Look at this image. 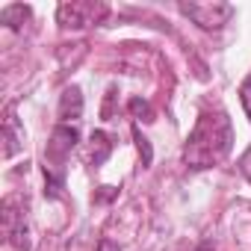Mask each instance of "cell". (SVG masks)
<instances>
[{
  "mask_svg": "<svg viewBox=\"0 0 251 251\" xmlns=\"http://www.w3.org/2000/svg\"><path fill=\"white\" fill-rule=\"evenodd\" d=\"M233 145V127L225 112H204L189 133V142L183 148V163L189 169H210L222 163L230 154Z\"/></svg>",
  "mask_w": 251,
  "mask_h": 251,
  "instance_id": "obj_1",
  "label": "cell"
},
{
  "mask_svg": "<svg viewBox=\"0 0 251 251\" xmlns=\"http://www.w3.org/2000/svg\"><path fill=\"white\" fill-rule=\"evenodd\" d=\"M180 12L204 30H219L233 15V6H227V3H183Z\"/></svg>",
  "mask_w": 251,
  "mask_h": 251,
  "instance_id": "obj_2",
  "label": "cell"
},
{
  "mask_svg": "<svg viewBox=\"0 0 251 251\" xmlns=\"http://www.w3.org/2000/svg\"><path fill=\"white\" fill-rule=\"evenodd\" d=\"M15 198H9L3 204V233L9 236V242L15 248H27V225H24V213L15 210Z\"/></svg>",
  "mask_w": 251,
  "mask_h": 251,
  "instance_id": "obj_3",
  "label": "cell"
},
{
  "mask_svg": "<svg viewBox=\"0 0 251 251\" xmlns=\"http://www.w3.org/2000/svg\"><path fill=\"white\" fill-rule=\"evenodd\" d=\"M106 9H95L92 3H65L59 6V21L62 24H71V27H86V24H95Z\"/></svg>",
  "mask_w": 251,
  "mask_h": 251,
  "instance_id": "obj_4",
  "label": "cell"
},
{
  "mask_svg": "<svg viewBox=\"0 0 251 251\" xmlns=\"http://www.w3.org/2000/svg\"><path fill=\"white\" fill-rule=\"evenodd\" d=\"M77 139H80V133H77L74 127H68V124H59V127L53 130V136H50L48 154H50V157H56V160H65V157L74 151Z\"/></svg>",
  "mask_w": 251,
  "mask_h": 251,
  "instance_id": "obj_5",
  "label": "cell"
},
{
  "mask_svg": "<svg viewBox=\"0 0 251 251\" xmlns=\"http://www.w3.org/2000/svg\"><path fill=\"white\" fill-rule=\"evenodd\" d=\"M83 115V95L77 86H68L59 98V118L62 121H77Z\"/></svg>",
  "mask_w": 251,
  "mask_h": 251,
  "instance_id": "obj_6",
  "label": "cell"
},
{
  "mask_svg": "<svg viewBox=\"0 0 251 251\" xmlns=\"http://www.w3.org/2000/svg\"><path fill=\"white\" fill-rule=\"evenodd\" d=\"M3 157H12L18 148H21V142H24V133L18 130V118H15V112L9 109V115H6V127H3Z\"/></svg>",
  "mask_w": 251,
  "mask_h": 251,
  "instance_id": "obj_7",
  "label": "cell"
},
{
  "mask_svg": "<svg viewBox=\"0 0 251 251\" xmlns=\"http://www.w3.org/2000/svg\"><path fill=\"white\" fill-rule=\"evenodd\" d=\"M109 148H112V145H109L106 133H100V130L92 133V163H95V166H100V163L109 157Z\"/></svg>",
  "mask_w": 251,
  "mask_h": 251,
  "instance_id": "obj_8",
  "label": "cell"
},
{
  "mask_svg": "<svg viewBox=\"0 0 251 251\" xmlns=\"http://www.w3.org/2000/svg\"><path fill=\"white\" fill-rule=\"evenodd\" d=\"M127 109H130L133 118H139V121H154V109H151V103L142 100V98H133V100L127 103Z\"/></svg>",
  "mask_w": 251,
  "mask_h": 251,
  "instance_id": "obj_9",
  "label": "cell"
},
{
  "mask_svg": "<svg viewBox=\"0 0 251 251\" xmlns=\"http://www.w3.org/2000/svg\"><path fill=\"white\" fill-rule=\"evenodd\" d=\"M27 15H30V9H24V6H6V9H3V21H6L9 27H21Z\"/></svg>",
  "mask_w": 251,
  "mask_h": 251,
  "instance_id": "obj_10",
  "label": "cell"
},
{
  "mask_svg": "<svg viewBox=\"0 0 251 251\" xmlns=\"http://www.w3.org/2000/svg\"><path fill=\"white\" fill-rule=\"evenodd\" d=\"M133 136H136V145H139V154H142V169H148V166H151V145H148V139L139 133V127H133Z\"/></svg>",
  "mask_w": 251,
  "mask_h": 251,
  "instance_id": "obj_11",
  "label": "cell"
},
{
  "mask_svg": "<svg viewBox=\"0 0 251 251\" xmlns=\"http://www.w3.org/2000/svg\"><path fill=\"white\" fill-rule=\"evenodd\" d=\"M239 98H242V106H245V112H248V118H251V77L242 83V89H239Z\"/></svg>",
  "mask_w": 251,
  "mask_h": 251,
  "instance_id": "obj_12",
  "label": "cell"
},
{
  "mask_svg": "<svg viewBox=\"0 0 251 251\" xmlns=\"http://www.w3.org/2000/svg\"><path fill=\"white\" fill-rule=\"evenodd\" d=\"M239 172H242V175H245V177L251 180V148H248V151L242 154V160H239Z\"/></svg>",
  "mask_w": 251,
  "mask_h": 251,
  "instance_id": "obj_13",
  "label": "cell"
}]
</instances>
